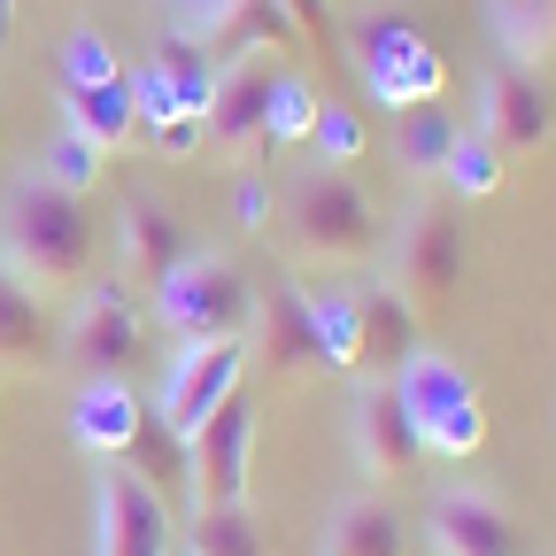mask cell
Returning a JSON list of instances; mask_svg holds the SVG:
<instances>
[{"mask_svg": "<svg viewBox=\"0 0 556 556\" xmlns=\"http://www.w3.org/2000/svg\"><path fill=\"white\" fill-rule=\"evenodd\" d=\"M93 248L101 225L78 193L47 186L39 170H16L9 193H0V270L16 278L24 294H78L93 278Z\"/></svg>", "mask_w": 556, "mask_h": 556, "instance_id": "obj_1", "label": "cell"}, {"mask_svg": "<svg viewBox=\"0 0 556 556\" xmlns=\"http://www.w3.org/2000/svg\"><path fill=\"white\" fill-rule=\"evenodd\" d=\"M278 248H287L302 270H348V263H371L387 225H379V201L356 186V170H302L278 193Z\"/></svg>", "mask_w": 556, "mask_h": 556, "instance_id": "obj_2", "label": "cell"}, {"mask_svg": "<svg viewBox=\"0 0 556 556\" xmlns=\"http://www.w3.org/2000/svg\"><path fill=\"white\" fill-rule=\"evenodd\" d=\"M394 394L409 409V426H417V448L441 456V464H464L486 448V402L471 387L464 364H448L441 348H409V356L394 364Z\"/></svg>", "mask_w": 556, "mask_h": 556, "instance_id": "obj_3", "label": "cell"}, {"mask_svg": "<svg viewBox=\"0 0 556 556\" xmlns=\"http://www.w3.org/2000/svg\"><path fill=\"white\" fill-rule=\"evenodd\" d=\"M148 317H155L170 340H248V325H255V287H248L240 263L193 248V255L163 278V287L148 294Z\"/></svg>", "mask_w": 556, "mask_h": 556, "instance_id": "obj_4", "label": "cell"}, {"mask_svg": "<svg viewBox=\"0 0 556 556\" xmlns=\"http://www.w3.org/2000/svg\"><path fill=\"white\" fill-rule=\"evenodd\" d=\"M348 54H356L364 93L387 101L394 116L417 109V101H441V93H448V62H441V47L417 31L409 16H394V9L356 16V39H348Z\"/></svg>", "mask_w": 556, "mask_h": 556, "instance_id": "obj_5", "label": "cell"}, {"mask_svg": "<svg viewBox=\"0 0 556 556\" xmlns=\"http://www.w3.org/2000/svg\"><path fill=\"white\" fill-rule=\"evenodd\" d=\"M387 248V287L426 317L464 287V217H448V201H409Z\"/></svg>", "mask_w": 556, "mask_h": 556, "instance_id": "obj_6", "label": "cell"}, {"mask_svg": "<svg viewBox=\"0 0 556 556\" xmlns=\"http://www.w3.org/2000/svg\"><path fill=\"white\" fill-rule=\"evenodd\" d=\"M139 340H148V309L124 278H86L78 294H70V317H62V348L54 356L78 371V379H124Z\"/></svg>", "mask_w": 556, "mask_h": 556, "instance_id": "obj_7", "label": "cell"}, {"mask_svg": "<svg viewBox=\"0 0 556 556\" xmlns=\"http://www.w3.org/2000/svg\"><path fill=\"white\" fill-rule=\"evenodd\" d=\"M248 356H255L248 340H178V348H170V364H163V379H155L148 417H155L163 433L193 441V433L208 426V417H217V409L240 394Z\"/></svg>", "mask_w": 556, "mask_h": 556, "instance_id": "obj_8", "label": "cell"}, {"mask_svg": "<svg viewBox=\"0 0 556 556\" xmlns=\"http://www.w3.org/2000/svg\"><path fill=\"white\" fill-rule=\"evenodd\" d=\"M178 518L155 479H139L131 464H101L93 479V556H170Z\"/></svg>", "mask_w": 556, "mask_h": 556, "instance_id": "obj_9", "label": "cell"}, {"mask_svg": "<svg viewBox=\"0 0 556 556\" xmlns=\"http://www.w3.org/2000/svg\"><path fill=\"white\" fill-rule=\"evenodd\" d=\"M248 464H255V402L232 394V402L186 441V486H193V503H201V510L248 503Z\"/></svg>", "mask_w": 556, "mask_h": 556, "instance_id": "obj_10", "label": "cell"}, {"mask_svg": "<svg viewBox=\"0 0 556 556\" xmlns=\"http://www.w3.org/2000/svg\"><path fill=\"white\" fill-rule=\"evenodd\" d=\"M426 533H433L441 556H533V541L510 518V503L486 495V486H448V495L426 510Z\"/></svg>", "mask_w": 556, "mask_h": 556, "instance_id": "obj_11", "label": "cell"}, {"mask_svg": "<svg viewBox=\"0 0 556 556\" xmlns=\"http://www.w3.org/2000/svg\"><path fill=\"white\" fill-rule=\"evenodd\" d=\"M348 456H356V471L371 479V486H387V479H402L417 456V426H409V409H402V394H394V379H371L364 394H356V409H348Z\"/></svg>", "mask_w": 556, "mask_h": 556, "instance_id": "obj_12", "label": "cell"}, {"mask_svg": "<svg viewBox=\"0 0 556 556\" xmlns=\"http://www.w3.org/2000/svg\"><path fill=\"white\" fill-rule=\"evenodd\" d=\"M503 155H533L548 148V131H556V101L541 86V70H495V78L479 86V124Z\"/></svg>", "mask_w": 556, "mask_h": 556, "instance_id": "obj_13", "label": "cell"}, {"mask_svg": "<svg viewBox=\"0 0 556 556\" xmlns=\"http://www.w3.org/2000/svg\"><path fill=\"white\" fill-rule=\"evenodd\" d=\"M186 255H193V240H186V225L170 208H155L148 193H124V208H116V270H124V287L155 294Z\"/></svg>", "mask_w": 556, "mask_h": 556, "instance_id": "obj_14", "label": "cell"}, {"mask_svg": "<svg viewBox=\"0 0 556 556\" xmlns=\"http://www.w3.org/2000/svg\"><path fill=\"white\" fill-rule=\"evenodd\" d=\"M248 348H263V364L278 379H317L325 356H317V325H309V287H278V294H255V325H248Z\"/></svg>", "mask_w": 556, "mask_h": 556, "instance_id": "obj_15", "label": "cell"}, {"mask_svg": "<svg viewBox=\"0 0 556 556\" xmlns=\"http://www.w3.org/2000/svg\"><path fill=\"white\" fill-rule=\"evenodd\" d=\"M139 426H148V402H139L124 379H78V402H70V441H78L93 464H124Z\"/></svg>", "mask_w": 556, "mask_h": 556, "instance_id": "obj_16", "label": "cell"}, {"mask_svg": "<svg viewBox=\"0 0 556 556\" xmlns=\"http://www.w3.org/2000/svg\"><path fill=\"white\" fill-rule=\"evenodd\" d=\"M263 86H270V62H217L208 139H217L232 163H255L263 155Z\"/></svg>", "mask_w": 556, "mask_h": 556, "instance_id": "obj_17", "label": "cell"}, {"mask_svg": "<svg viewBox=\"0 0 556 556\" xmlns=\"http://www.w3.org/2000/svg\"><path fill=\"white\" fill-rule=\"evenodd\" d=\"M479 24L495 39L503 70H548L556 62V0H479Z\"/></svg>", "mask_w": 556, "mask_h": 556, "instance_id": "obj_18", "label": "cell"}, {"mask_svg": "<svg viewBox=\"0 0 556 556\" xmlns=\"http://www.w3.org/2000/svg\"><path fill=\"white\" fill-rule=\"evenodd\" d=\"M409 533H402V510L387 495H340L325 510V541L317 556H402Z\"/></svg>", "mask_w": 556, "mask_h": 556, "instance_id": "obj_19", "label": "cell"}, {"mask_svg": "<svg viewBox=\"0 0 556 556\" xmlns=\"http://www.w3.org/2000/svg\"><path fill=\"white\" fill-rule=\"evenodd\" d=\"M317 101H325V86L309 78V70H287V62H270V86H263V155L309 148ZM263 155H255V163H263Z\"/></svg>", "mask_w": 556, "mask_h": 556, "instance_id": "obj_20", "label": "cell"}, {"mask_svg": "<svg viewBox=\"0 0 556 556\" xmlns=\"http://www.w3.org/2000/svg\"><path fill=\"white\" fill-rule=\"evenodd\" d=\"M356 302H364V379H394V364L417 348V309L387 287V278H364Z\"/></svg>", "mask_w": 556, "mask_h": 556, "instance_id": "obj_21", "label": "cell"}, {"mask_svg": "<svg viewBox=\"0 0 556 556\" xmlns=\"http://www.w3.org/2000/svg\"><path fill=\"white\" fill-rule=\"evenodd\" d=\"M54 101H62V131L93 139L101 155H116L124 139L139 131V116H131V86H124V78H101V86H62Z\"/></svg>", "mask_w": 556, "mask_h": 556, "instance_id": "obj_22", "label": "cell"}, {"mask_svg": "<svg viewBox=\"0 0 556 556\" xmlns=\"http://www.w3.org/2000/svg\"><path fill=\"white\" fill-rule=\"evenodd\" d=\"M456 131H464V124H456L441 101H417V109H402V124H394V163H402V178L433 186V178L448 170Z\"/></svg>", "mask_w": 556, "mask_h": 556, "instance_id": "obj_23", "label": "cell"}, {"mask_svg": "<svg viewBox=\"0 0 556 556\" xmlns=\"http://www.w3.org/2000/svg\"><path fill=\"white\" fill-rule=\"evenodd\" d=\"M309 325H317L325 371H356V379H364V302H356V287L309 294Z\"/></svg>", "mask_w": 556, "mask_h": 556, "instance_id": "obj_24", "label": "cell"}, {"mask_svg": "<svg viewBox=\"0 0 556 556\" xmlns=\"http://www.w3.org/2000/svg\"><path fill=\"white\" fill-rule=\"evenodd\" d=\"M441 186L456 193V201H486L503 186V148L486 131H456V148H448V170H441Z\"/></svg>", "mask_w": 556, "mask_h": 556, "instance_id": "obj_25", "label": "cell"}, {"mask_svg": "<svg viewBox=\"0 0 556 556\" xmlns=\"http://www.w3.org/2000/svg\"><path fill=\"white\" fill-rule=\"evenodd\" d=\"M371 148V131H364V116L348 109V101H317V124H309V155L325 163V170H356V155Z\"/></svg>", "mask_w": 556, "mask_h": 556, "instance_id": "obj_26", "label": "cell"}, {"mask_svg": "<svg viewBox=\"0 0 556 556\" xmlns=\"http://www.w3.org/2000/svg\"><path fill=\"white\" fill-rule=\"evenodd\" d=\"M31 170H39L47 186H62V193H78V201H86V193L101 186V170H109V155L93 148V139H78V131H54V139H47V155H39Z\"/></svg>", "mask_w": 556, "mask_h": 556, "instance_id": "obj_27", "label": "cell"}, {"mask_svg": "<svg viewBox=\"0 0 556 556\" xmlns=\"http://www.w3.org/2000/svg\"><path fill=\"white\" fill-rule=\"evenodd\" d=\"M186 548L193 556H263V533H255L248 503H232V510H201L193 533H186Z\"/></svg>", "mask_w": 556, "mask_h": 556, "instance_id": "obj_28", "label": "cell"}, {"mask_svg": "<svg viewBox=\"0 0 556 556\" xmlns=\"http://www.w3.org/2000/svg\"><path fill=\"white\" fill-rule=\"evenodd\" d=\"M0 356L9 364H39V294H24L9 270H0Z\"/></svg>", "mask_w": 556, "mask_h": 556, "instance_id": "obj_29", "label": "cell"}, {"mask_svg": "<svg viewBox=\"0 0 556 556\" xmlns=\"http://www.w3.org/2000/svg\"><path fill=\"white\" fill-rule=\"evenodd\" d=\"M101 78H124V62H116V47L93 24H78L70 47H62V86H101Z\"/></svg>", "mask_w": 556, "mask_h": 556, "instance_id": "obj_30", "label": "cell"}, {"mask_svg": "<svg viewBox=\"0 0 556 556\" xmlns=\"http://www.w3.org/2000/svg\"><path fill=\"white\" fill-rule=\"evenodd\" d=\"M232 9H240V0H163L170 31H178V39H201V47L225 31V16H232Z\"/></svg>", "mask_w": 556, "mask_h": 556, "instance_id": "obj_31", "label": "cell"}, {"mask_svg": "<svg viewBox=\"0 0 556 556\" xmlns=\"http://www.w3.org/2000/svg\"><path fill=\"white\" fill-rule=\"evenodd\" d=\"M232 217H240V232H270V225H278V186H270L263 170H248V178H240Z\"/></svg>", "mask_w": 556, "mask_h": 556, "instance_id": "obj_32", "label": "cell"}, {"mask_svg": "<svg viewBox=\"0 0 556 556\" xmlns=\"http://www.w3.org/2000/svg\"><path fill=\"white\" fill-rule=\"evenodd\" d=\"M148 139H155V155H163V163H193V155L208 148V124H201V116H170V124L148 131Z\"/></svg>", "mask_w": 556, "mask_h": 556, "instance_id": "obj_33", "label": "cell"}, {"mask_svg": "<svg viewBox=\"0 0 556 556\" xmlns=\"http://www.w3.org/2000/svg\"><path fill=\"white\" fill-rule=\"evenodd\" d=\"M278 9L294 16V31H302V47H317V54H332V0H278Z\"/></svg>", "mask_w": 556, "mask_h": 556, "instance_id": "obj_34", "label": "cell"}, {"mask_svg": "<svg viewBox=\"0 0 556 556\" xmlns=\"http://www.w3.org/2000/svg\"><path fill=\"white\" fill-rule=\"evenodd\" d=\"M9 31H16V0H0V54H9Z\"/></svg>", "mask_w": 556, "mask_h": 556, "instance_id": "obj_35", "label": "cell"}]
</instances>
